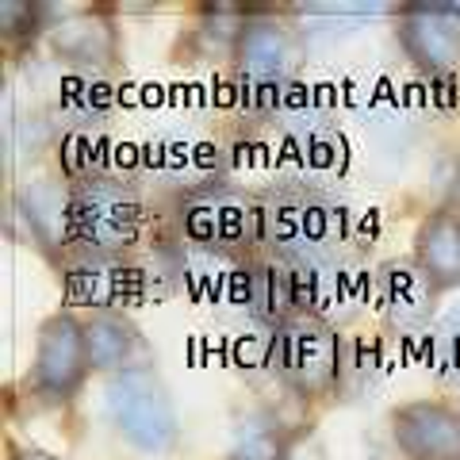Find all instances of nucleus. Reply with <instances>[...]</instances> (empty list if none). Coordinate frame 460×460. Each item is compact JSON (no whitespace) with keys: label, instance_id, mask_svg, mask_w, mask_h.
<instances>
[{"label":"nucleus","instance_id":"obj_1","mask_svg":"<svg viewBox=\"0 0 460 460\" xmlns=\"http://www.w3.org/2000/svg\"><path fill=\"white\" fill-rule=\"evenodd\" d=\"M111 411L119 429L142 449H165L177 438V414H172L169 392L150 372H123L111 384Z\"/></svg>","mask_w":460,"mask_h":460},{"label":"nucleus","instance_id":"obj_2","mask_svg":"<svg viewBox=\"0 0 460 460\" xmlns=\"http://www.w3.org/2000/svg\"><path fill=\"white\" fill-rule=\"evenodd\" d=\"M93 365L84 326L58 314L39 330V357H35V384L47 395H66L81 384L84 368Z\"/></svg>","mask_w":460,"mask_h":460},{"label":"nucleus","instance_id":"obj_3","mask_svg":"<svg viewBox=\"0 0 460 460\" xmlns=\"http://www.w3.org/2000/svg\"><path fill=\"white\" fill-rule=\"evenodd\" d=\"M395 441L411 460H460V414L441 402H411L395 414Z\"/></svg>","mask_w":460,"mask_h":460},{"label":"nucleus","instance_id":"obj_4","mask_svg":"<svg viewBox=\"0 0 460 460\" xmlns=\"http://www.w3.org/2000/svg\"><path fill=\"white\" fill-rule=\"evenodd\" d=\"M280 368L288 380H296L304 392H319L334 380L338 368V341L319 323H296L288 326L280 341Z\"/></svg>","mask_w":460,"mask_h":460},{"label":"nucleus","instance_id":"obj_5","mask_svg":"<svg viewBox=\"0 0 460 460\" xmlns=\"http://www.w3.org/2000/svg\"><path fill=\"white\" fill-rule=\"evenodd\" d=\"M460 4H419L411 8L407 23H402V39H407L411 54L419 58L426 69H453L460 62Z\"/></svg>","mask_w":460,"mask_h":460},{"label":"nucleus","instance_id":"obj_6","mask_svg":"<svg viewBox=\"0 0 460 460\" xmlns=\"http://www.w3.org/2000/svg\"><path fill=\"white\" fill-rule=\"evenodd\" d=\"M138 223V204L123 189L111 184H93L74 199V230L100 246H119L131 242Z\"/></svg>","mask_w":460,"mask_h":460},{"label":"nucleus","instance_id":"obj_7","mask_svg":"<svg viewBox=\"0 0 460 460\" xmlns=\"http://www.w3.org/2000/svg\"><path fill=\"white\" fill-rule=\"evenodd\" d=\"M292 66V39L280 23L257 20L238 39V69L250 84H272Z\"/></svg>","mask_w":460,"mask_h":460},{"label":"nucleus","instance_id":"obj_8","mask_svg":"<svg viewBox=\"0 0 460 460\" xmlns=\"http://www.w3.org/2000/svg\"><path fill=\"white\" fill-rule=\"evenodd\" d=\"M414 253H419V265L429 272V280L441 288H456L460 284V215L453 211L434 215L422 226Z\"/></svg>","mask_w":460,"mask_h":460},{"label":"nucleus","instance_id":"obj_9","mask_svg":"<svg viewBox=\"0 0 460 460\" xmlns=\"http://www.w3.org/2000/svg\"><path fill=\"white\" fill-rule=\"evenodd\" d=\"M84 341H89V357H93L96 368H119L138 345L135 330L123 319H115V314H100V319H93L89 326H84Z\"/></svg>","mask_w":460,"mask_h":460},{"label":"nucleus","instance_id":"obj_10","mask_svg":"<svg viewBox=\"0 0 460 460\" xmlns=\"http://www.w3.org/2000/svg\"><path fill=\"white\" fill-rule=\"evenodd\" d=\"M226 460H284L280 429L272 426L269 419L246 422L234 434V445H230V456Z\"/></svg>","mask_w":460,"mask_h":460},{"label":"nucleus","instance_id":"obj_11","mask_svg":"<svg viewBox=\"0 0 460 460\" xmlns=\"http://www.w3.org/2000/svg\"><path fill=\"white\" fill-rule=\"evenodd\" d=\"M16 460H58V456L39 453V449H23V453H16Z\"/></svg>","mask_w":460,"mask_h":460}]
</instances>
